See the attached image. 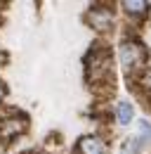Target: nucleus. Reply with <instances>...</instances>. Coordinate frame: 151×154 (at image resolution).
I'll list each match as a JSON object with an SVG mask.
<instances>
[{
	"instance_id": "f257e3e1",
	"label": "nucleus",
	"mask_w": 151,
	"mask_h": 154,
	"mask_svg": "<svg viewBox=\"0 0 151 154\" xmlns=\"http://www.w3.org/2000/svg\"><path fill=\"white\" fill-rule=\"evenodd\" d=\"M85 64V81L90 85L94 97H111L116 93V76H113V57L111 48L102 40L92 43V48L87 50V55L83 59Z\"/></svg>"
},
{
	"instance_id": "f03ea898",
	"label": "nucleus",
	"mask_w": 151,
	"mask_h": 154,
	"mask_svg": "<svg viewBox=\"0 0 151 154\" xmlns=\"http://www.w3.org/2000/svg\"><path fill=\"white\" fill-rule=\"evenodd\" d=\"M118 57L123 64V71L128 81H139V76L147 71V62H149V52L144 48V43L139 38H125L118 48Z\"/></svg>"
},
{
	"instance_id": "7ed1b4c3",
	"label": "nucleus",
	"mask_w": 151,
	"mask_h": 154,
	"mask_svg": "<svg viewBox=\"0 0 151 154\" xmlns=\"http://www.w3.org/2000/svg\"><path fill=\"white\" fill-rule=\"evenodd\" d=\"M28 131V116L17 112V109H7L0 119V142H14L17 137Z\"/></svg>"
},
{
	"instance_id": "20e7f679",
	"label": "nucleus",
	"mask_w": 151,
	"mask_h": 154,
	"mask_svg": "<svg viewBox=\"0 0 151 154\" xmlns=\"http://www.w3.org/2000/svg\"><path fill=\"white\" fill-rule=\"evenodd\" d=\"M85 21L94 31L106 33V31L113 29V7H109V5H90V10L85 12Z\"/></svg>"
},
{
	"instance_id": "39448f33",
	"label": "nucleus",
	"mask_w": 151,
	"mask_h": 154,
	"mask_svg": "<svg viewBox=\"0 0 151 154\" xmlns=\"http://www.w3.org/2000/svg\"><path fill=\"white\" fill-rule=\"evenodd\" d=\"M76 154H109V147H106V140H104L102 135L90 133V135L78 137Z\"/></svg>"
},
{
	"instance_id": "423d86ee",
	"label": "nucleus",
	"mask_w": 151,
	"mask_h": 154,
	"mask_svg": "<svg viewBox=\"0 0 151 154\" xmlns=\"http://www.w3.org/2000/svg\"><path fill=\"white\" fill-rule=\"evenodd\" d=\"M120 7H123V12L128 14V17H135V19H142V17H147L149 14V2L147 0H125V2H120Z\"/></svg>"
},
{
	"instance_id": "0eeeda50",
	"label": "nucleus",
	"mask_w": 151,
	"mask_h": 154,
	"mask_svg": "<svg viewBox=\"0 0 151 154\" xmlns=\"http://www.w3.org/2000/svg\"><path fill=\"white\" fill-rule=\"evenodd\" d=\"M132 119H135V107H132L128 100H120V102L116 104V121H118L120 126H130Z\"/></svg>"
},
{
	"instance_id": "6e6552de",
	"label": "nucleus",
	"mask_w": 151,
	"mask_h": 154,
	"mask_svg": "<svg viewBox=\"0 0 151 154\" xmlns=\"http://www.w3.org/2000/svg\"><path fill=\"white\" fill-rule=\"evenodd\" d=\"M139 149H142V140L139 137H128L120 147V154H139Z\"/></svg>"
},
{
	"instance_id": "1a4fd4ad",
	"label": "nucleus",
	"mask_w": 151,
	"mask_h": 154,
	"mask_svg": "<svg viewBox=\"0 0 151 154\" xmlns=\"http://www.w3.org/2000/svg\"><path fill=\"white\" fill-rule=\"evenodd\" d=\"M139 140H142V142H144V140H151V123L147 119L139 121Z\"/></svg>"
}]
</instances>
